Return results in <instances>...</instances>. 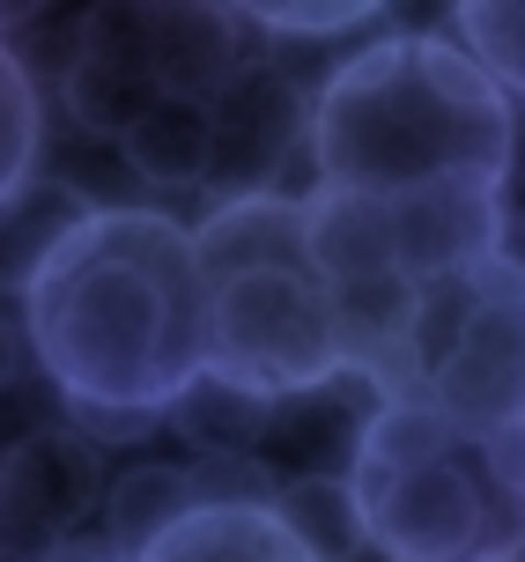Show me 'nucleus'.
Instances as JSON below:
<instances>
[{
    "mask_svg": "<svg viewBox=\"0 0 525 562\" xmlns=\"http://www.w3.org/2000/svg\"><path fill=\"white\" fill-rule=\"evenodd\" d=\"M23 326L59 400L134 429L208 378V274L193 229L156 207H89L23 267Z\"/></svg>",
    "mask_w": 525,
    "mask_h": 562,
    "instance_id": "1",
    "label": "nucleus"
},
{
    "mask_svg": "<svg viewBox=\"0 0 525 562\" xmlns=\"http://www.w3.org/2000/svg\"><path fill=\"white\" fill-rule=\"evenodd\" d=\"M311 156L333 193L400 200L429 186L503 193L518 156V119L467 45L451 37H386L356 53L311 112Z\"/></svg>",
    "mask_w": 525,
    "mask_h": 562,
    "instance_id": "2",
    "label": "nucleus"
},
{
    "mask_svg": "<svg viewBox=\"0 0 525 562\" xmlns=\"http://www.w3.org/2000/svg\"><path fill=\"white\" fill-rule=\"evenodd\" d=\"M340 504L386 562H511L525 555V422L467 429L429 393H386Z\"/></svg>",
    "mask_w": 525,
    "mask_h": 562,
    "instance_id": "3",
    "label": "nucleus"
},
{
    "mask_svg": "<svg viewBox=\"0 0 525 562\" xmlns=\"http://www.w3.org/2000/svg\"><path fill=\"white\" fill-rule=\"evenodd\" d=\"M348 370L340 326H333L326 281L304 259L237 267L208 281V385L252 400H297L319 393Z\"/></svg>",
    "mask_w": 525,
    "mask_h": 562,
    "instance_id": "4",
    "label": "nucleus"
},
{
    "mask_svg": "<svg viewBox=\"0 0 525 562\" xmlns=\"http://www.w3.org/2000/svg\"><path fill=\"white\" fill-rule=\"evenodd\" d=\"M422 393L467 429H518L525 422V267L496 259L473 274L467 318L451 326Z\"/></svg>",
    "mask_w": 525,
    "mask_h": 562,
    "instance_id": "5",
    "label": "nucleus"
},
{
    "mask_svg": "<svg viewBox=\"0 0 525 562\" xmlns=\"http://www.w3.org/2000/svg\"><path fill=\"white\" fill-rule=\"evenodd\" d=\"M97 496V459L75 437H23V445L0 459V555L37 562L53 555L59 540L75 533V518Z\"/></svg>",
    "mask_w": 525,
    "mask_h": 562,
    "instance_id": "6",
    "label": "nucleus"
},
{
    "mask_svg": "<svg viewBox=\"0 0 525 562\" xmlns=\"http://www.w3.org/2000/svg\"><path fill=\"white\" fill-rule=\"evenodd\" d=\"M126 562H326V548L267 496H200L170 510Z\"/></svg>",
    "mask_w": 525,
    "mask_h": 562,
    "instance_id": "7",
    "label": "nucleus"
},
{
    "mask_svg": "<svg viewBox=\"0 0 525 562\" xmlns=\"http://www.w3.org/2000/svg\"><path fill=\"white\" fill-rule=\"evenodd\" d=\"M200 274H237V267H275V259H304V200L281 193H245L222 200L215 215L193 229Z\"/></svg>",
    "mask_w": 525,
    "mask_h": 562,
    "instance_id": "8",
    "label": "nucleus"
},
{
    "mask_svg": "<svg viewBox=\"0 0 525 562\" xmlns=\"http://www.w3.org/2000/svg\"><path fill=\"white\" fill-rule=\"evenodd\" d=\"M37 148H45V104L30 89L23 59L0 45V207H15L37 178Z\"/></svg>",
    "mask_w": 525,
    "mask_h": 562,
    "instance_id": "9",
    "label": "nucleus"
},
{
    "mask_svg": "<svg viewBox=\"0 0 525 562\" xmlns=\"http://www.w3.org/2000/svg\"><path fill=\"white\" fill-rule=\"evenodd\" d=\"M459 30L473 67L525 104V0H459Z\"/></svg>",
    "mask_w": 525,
    "mask_h": 562,
    "instance_id": "10",
    "label": "nucleus"
},
{
    "mask_svg": "<svg viewBox=\"0 0 525 562\" xmlns=\"http://www.w3.org/2000/svg\"><path fill=\"white\" fill-rule=\"evenodd\" d=\"M178 504H193L178 474H164V467H141V474H126L119 488H111V504H104V518H111V555H134V548L156 533V526H164Z\"/></svg>",
    "mask_w": 525,
    "mask_h": 562,
    "instance_id": "11",
    "label": "nucleus"
},
{
    "mask_svg": "<svg viewBox=\"0 0 525 562\" xmlns=\"http://www.w3.org/2000/svg\"><path fill=\"white\" fill-rule=\"evenodd\" d=\"M222 8L275 30V37H340V30L370 23L386 0H222Z\"/></svg>",
    "mask_w": 525,
    "mask_h": 562,
    "instance_id": "12",
    "label": "nucleus"
},
{
    "mask_svg": "<svg viewBox=\"0 0 525 562\" xmlns=\"http://www.w3.org/2000/svg\"><path fill=\"white\" fill-rule=\"evenodd\" d=\"M30 8H37V0H0V23H23Z\"/></svg>",
    "mask_w": 525,
    "mask_h": 562,
    "instance_id": "13",
    "label": "nucleus"
},
{
    "mask_svg": "<svg viewBox=\"0 0 525 562\" xmlns=\"http://www.w3.org/2000/svg\"><path fill=\"white\" fill-rule=\"evenodd\" d=\"M82 562H126V555H82Z\"/></svg>",
    "mask_w": 525,
    "mask_h": 562,
    "instance_id": "14",
    "label": "nucleus"
},
{
    "mask_svg": "<svg viewBox=\"0 0 525 562\" xmlns=\"http://www.w3.org/2000/svg\"><path fill=\"white\" fill-rule=\"evenodd\" d=\"M511 562H525V555H511Z\"/></svg>",
    "mask_w": 525,
    "mask_h": 562,
    "instance_id": "15",
    "label": "nucleus"
}]
</instances>
